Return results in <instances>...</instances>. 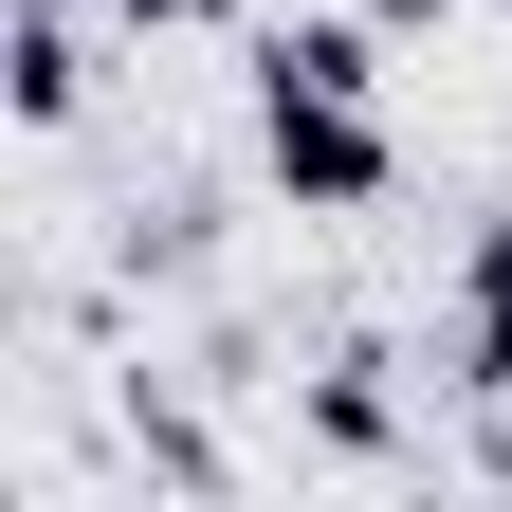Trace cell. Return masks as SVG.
Returning <instances> with one entry per match:
<instances>
[{"label":"cell","mask_w":512,"mask_h":512,"mask_svg":"<svg viewBox=\"0 0 512 512\" xmlns=\"http://www.w3.org/2000/svg\"><path fill=\"white\" fill-rule=\"evenodd\" d=\"M458 384H512V220L458 256Z\"/></svg>","instance_id":"2"},{"label":"cell","mask_w":512,"mask_h":512,"mask_svg":"<svg viewBox=\"0 0 512 512\" xmlns=\"http://www.w3.org/2000/svg\"><path fill=\"white\" fill-rule=\"evenodd\" d=\"M256 128H275V183H293L311 220H366L384 202V110L348 74H256Z\"/></svg>","instance_id":"1"},{"label":"cell","mask_w":512,"mask_h":512,"mask_svg":"<svg viewBox=\"0 0 512 512\" xmlns=\"http://www.w3.org/2000/svg\"><path fill=\"white\" fill-rule=\"evenodd\" d=\"M366 19H384V37H403V19H439V0H366Z\"/></svg>","instance_id":"4"},{"label":"cell","mask_w":512,"mask_h":512,"mask_svg":"<svg viewBox=\"0 0 512 512\" xmlns=\"http://www.w3.org/2000/svg\"><path fill=\"white\" fill-rule=\"evenodd\" d=\"M128 37H202V19H238V0H110Z\"/></svg>","instance_id":"3"},{"label":"cell","mask_w":512,"mask_h":512,"mask_svg":"<svg viewBox=\"0 0 512 512\" xmlns=\"http://www.w3.org/2000/svg\"><path fill=\"white\" fill-rule=\"evenodd\" d=\"M494 476H512V439H494Z\"/></svg>","instance_id":"5"}]
</instances>
